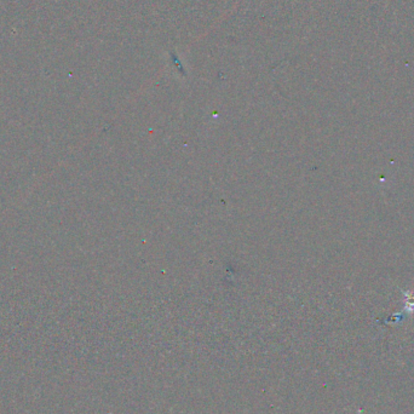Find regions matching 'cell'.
Wrapping results in <instances>:
<instances>
[{
	"mask_svg": "<svg viewBox=\"0 0 414 414\" xmlns=\"http://www.w3.org/2000/svg\"><path fill=\"white\" fill-rule=\"evenodd\" d=\"M405 293V309L406 311L412 314L414 312V292L413 291H406Z\"/></svg>",
	"mask_w": 414,
	"mask_h": 414,
	"instance_id": "6da1fadb",
	"label": "cell"
}]
</instances>
